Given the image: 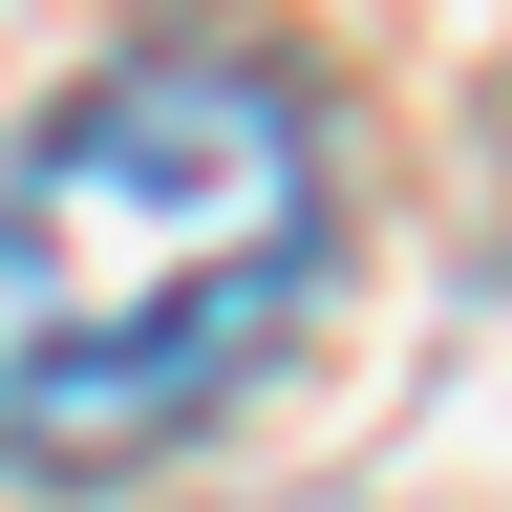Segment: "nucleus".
<instances>
[{"instance_id": "obj_1", "label": "nucleus", "mask_w": 512, "mask_h": 512, "mask_svg": "<svg viewBox=\"0 0 512 512\" xmlns=\"http://www.w3.org/2000/svg\"><path fill=\"white\" fill-rule=\"evenodd\" d=\"M342 128L256 43H128L0 150V470H150L299 342Z\"/></svg>"}]
</instances>
